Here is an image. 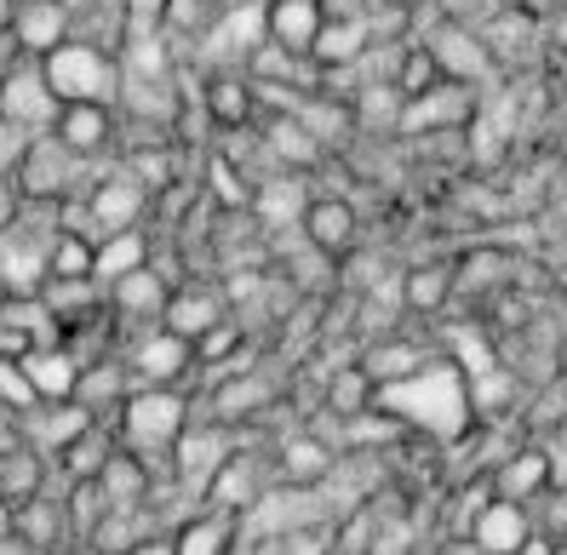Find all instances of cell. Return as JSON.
Segmentation results:
<instances>
[{"label":"cell","mask_w":567,"mask_h":555,"mask_svg":"<svg viewBox=\"0 0 567 555\" xmlns=\"http://www.w3.org/2000/svg\"><path fill=\"white\" fill-rule=\"evenodd\" d=\"M104 299H110V315L126 321V326H161L166 315V299H173V281H166L161 270H132L121 275L115 286H104Z\"/></svg>","instance_id":"5bb4252c"},{"label":"cell","mask_w":567,"mask_h":555,"mask_svg":"<svg viewBox=\"0 0 567 555\" xmlns=\"http://www.w3.org/2000/svg\"><path fill=\"white\" fill-rule=\"evenodd\" d=\"M132 555H173V538H150V544H138Z\"/></svg>","instance_id":"7dc6e473"},{"label":"cell","mask_w":567,"mask_h":555,"mask_svg":"<svg viewBox=\"0 0 567 555\" xmlns=\"http://www.w3.org/2000/svg\"><path fill=\"white\" fill-rule=\"evenodd\" d=\"M47 86L58 92V104H115L121 97V57L97 41L70 35L41 57Z\"/></svg>","instance_id":"7a4b0ae2"},{"label":"cell","mask_w":567,"mask_h":555,"mask_svg":"<svg viewBox=\"0 0 567 555\" xmlns=\"http://www.w3.org/2000/svg\"><path fill=\"white\" fill-rule=\"evenodd\" d=\"M0 555H35V549H29V544L12 533V538H0Z\"/></svg>","instance_id":"c3c4849f"},{"label":"cell","mask_w":567,"mask_h":555,"mask_svg":"<svg viewBox=\"0 0 567 555\" xmlns=\"http://www.w3.org/2000/svg\"><path fill=\"white\" fill-rule=\"evenodd\" d=\"M350 109H355V133H402L408 97L395 86H355Z\"/></svg>","instance_id":"836d02e7"},{"label":"cell","mask_w":567,"mask_h":555,"mask_svg":"<svg viewBox=\"0 0 567 555\" xmlns=\"http://www.w3.org/2000/svg\"><path fill=\"white\" fill-rule=\"evenodd\" d=\"M556 373H561V378H567V338H561V344H556Z\"/></svg>","instance_id":"816d5d0a"},{"label":"cell","mask_w":567,"mask_h":555,"mask_svg":"<svg viewBox=\"0 0 567 555\" xmlns=\"http://www.w3.org/2000/svg\"><path fill=\"white\" fill-rule=\"evenodd\" d=\"M115 504L104 499V486L97 481H63V515H70V533H75V544H86L92 538V527L104 521Z\"/></svg>","instance_id":"e575fe53"},{"label":"cell","mask_w":567,"mask_h":555,"mask_svg":"<svg viewBox=\"0 0 567 555\" xmlns=\"http://www.w3.org/2000/svg\"><path fill=\"white\" fill-rule=\"evenodd\" d=\"M321 35V7L316 0H264V41H276L292 57H310Z\"/></svg>","instance_id":"603a6c76"},{"label":"cell","mask_w":567,"mask_h":555,"mask_svg":"<svg viewBox=\"0 0 567 555\" xmlns=\"http://www.w3.org/2000/svg\"><path fill=\"white\" fill-rule=\"evenodd\" d=\"M224 315H229L224 286H213V281H184L173 299H166L161 326H166V333H178V338H189V344H202Z\"/></svg>","instance_id":"4fadbf2b"},{"label":"cell","mask_w":567,"mask_h":555,"mask_svg":"<svg viewBox=\"0 0 567 555\" xmlns=\"http://www.w3.org/2000/svg\"><path fill=\"white\" fill-rule=\"evenodd\" d=\"M464 538H476L487 555H511L516 544L533 538V515H527V504L487 499V504L476 510V521H471V533H464Z\"/></svg>","instance_id":"4316f807"},{"label":"cell","mask_w":567,"mask_h":555,"mask_svg":"<svg viewBox=\"0 0 567 555\" xmlns=\"http://www.w3.org/2000/svg\"><path fill=\"white\" fill-rule=\"evenodd\" d=\"M476 86H458V81H442L436 92H424V97H413L408 104V115H402V133H464L471 126V109H476V97H471Z\"/></svg>","instance_id":"e0dca14e"},{"label":"cell","mask_w":567,"mask_h":555,"mask_svg":"<svg viewBox=\"0 0 567 555\" xmlns=\"http://www.w3.org/2000/svg\"><path fill=\"white\" fill-rule=\"evenodd\" d=\"M527 515H533V533H545V538H556V544H567V486H545L539 499L527 504Z\"/></svg>","instance_id":"f35d334b"},{"label":"cell","mask_w":567,"mask_h":555,"mask_svg":"<svg viewBox=\"0 0 567 555\" xmlns=\"http://www.w3.org/2000/svg\"><path fill=\"white\" fill-rule=\"evenodd\" d=\"M236 544H241V521L207 504L173 533V555H236Z\"/></svg>","instance_id":"83f0119b"},{"label":"cell","mask_w":567,"mask_h":555,"mask_svg":"<svg viewBox=\"0 0 567 555\" xmlns=\"http://www.w3.org/2000/svg\"><path fill=\"white\" fill-rule=\"evenodd\" d=\"M81 172H86V160H81V155H70L52 133H35L12 178H18V195H23V201L52 207V201H63V195H75V189H81Z\"/></svg>","instance_id":"8992f818"},{"label":"cell","mask_w":567,"mask_h":555,"mask_svg":"<svg viewBox=\"0 0 567 555\" xmlns=\"http://www.w3.org/2000/svg\"><path fill=\"white\" fill-rule=\"evenodd\" d=\"M23 378H29V389H35L41 401H75V384H81V362L63 344H35L23 355Z\"/></svg>","instance_id":"d4e9b609"},{"label":"cell","mask_w":567,"mask_h":555,"mask_svg":"<svg viewBox=\"0 0 567 555\" xmlns=\"http://www.w3.org/2000/svg\"><path fill=\"white\" fill-rule=\"evenodd\" d=\"M12 533L29 544V549H70L75 533H70V515H63V481L47 486L41 499H29V504H12Z\"/></svg>","instance_id":"44dd1931"},{"label":"cell","mask_w":567,"mask_h":555,"mask_svg":"<svg viewBox=\"0 0 567 555\" xmlns=\"http://www.w3.org/2000/svg\"><path fill=\"white\" fill-rule=\"evenodd\" d=\"M47 133L81 160H110L121 144V109L115 104H63Z\"/></svg>","instance_id":"ba28073f"},{"label":"cell","mask_w":567,"mask_h":555,"mask_svg":"<svg viewBox=\"0 0 567 555\" xmlns=\"http://www.w3.org/2000/svg\"><path fill=\"white\" fill-rule=\"evenodd\" d=\"M539 29H545V46H561L567 52V7H550Z\"/></svg>","instance_id":"7bdbcfd3"},{"label":"cell","mask_w":567,"mask_h":555,"mask_svg":"<svg viewBox=\"0 0 567 555\" xmlns=\"http://www.w3.org/2000/svg\"><path fill=\"white\" fill-rule=\"evenodd\" d=\"M556 555H567V544H561V549H556Z\"/></svg>","instance_id":"11a10c76"},{"label":"cell","mask_w":567,"mask_h":555,"mask_svg":"<svg viewBox=\"0 0 567 555\" xmlns=\"http://www.w3.org/2000/svg\"><path fill=\"white\" fill-rule=\"evenodd\" d=\"M132 389H138V384H132V373H126V362H121V349H110V355H97V362L81 367L75 401H81L92 418H110V423H115V412L126 407Z\"/></svg>","instance_id":"ffe728a7"},{"label":"cell","mask_w":567,"mask_h":555,"mask_svg":"<svg viewBox=\"0 0 567 555\" xmlns=\"http://www.w3.org/2000/svg\"><path fill=\"white\" fill-rule=\"evenodd\" d=\"M86 423H92V412L81 401H41V407L18 412V436H23V447H35V452H47V459H58V452L70 447Z\"/></svg>","instance_id":"2e32d148"},{"label":"cell","mask_w":567,"mask_h":555,"mask_svg":"<svg viewBox=\"0 0 567 555\" xmlns=\"http://www.w3.org/2000/svg\"><path fill=\"white\" fill-rule=\"evenodd\" d=\"M121 362H126V373H132L138 389H178L195 373V344L166 333V326H138L132 344L121 349Z\"/></svg>","instance_id":"277c9868"},{"label":"cell","mask_w":567,"mask_h":555,"mask_svg":"<svg viewBox=\"0 0 567 555\" xmlns=\"http://www.w3.org/2000/svg\"><path fill=\"white\" fill-rule=\"evenodd\" d=\"M75 35V12L70 0H23L18 23H12V41L23 46V57H47L52 46H63Z\"/></svg>","instance_id":"d6986e66"},{"label":"cell","mask_w":567,"mask_h":555,"mask_svg":"<svg viewBox=\"0 0 567 555\" xmlns=\"http://www.w3.org/2000/svg\"><path fill=\"white\" fill-rule=\"evenodd\" d=\"M115 447H121L115 423H110V418H92L86 430L52 459V475H58V481H97V470L110 464V452H115Z\"/></svg>","instance_id":"cb8c5ba5"},{"label":"cell","mask_w":567,"mask_h":555,"mask_svg":"<svg viewBox=\"0 0 567 555\" xmlns=\"http://www.w3.org/2000/svg\"><path fill=\"white\" fill-rule=\"evenodd\" d=\"M419 46H430V57L442 63V75L458 81V86H487L498 75V63H493V52L482 41V29H471V23H447V18L430 12V29L419 35Z\"/></svg>","instance_id":"5b68a950"},{"label":"cell","mask_w":567,"mask_h":555,"mask_svg":"<svg viewBox=\"0 0 567 555\" xmlns=\"http://www.w3.org/2000/svg\"><path fill=\"white\" fill-rule=\"evenodd\" d=\"M92 241H81V235H52V247H47V281H92Z\"/></svg>","instance_id":"8d00e7d4"},{"label":"cell","mask_w":567,"mask_h":555,"mask_svg":"<svg viewBox=\"0 0 567 555\" xmlns=\"http://www.w3.org/2000/svg\"><path fill=\"white\" fill-rule=\"evenodd\" d=\"M430 555H487V549H482L476 538H442V544L430 549Z\"/></svg>","instance_id":"ee69618b"},{"label":"cell","mask_w":567,"mask_h":555,"mask_svg":"<svg viewBox=\"0 0 567 555\" xmlns=\"http://www.w3.org/2000/svg\"><path fill=\"white\" fill-rule=\"evenodd\" d=\"M556 549H561L556 538H545V533H533V538H527V544H516L511 555H556Z\"/></svg>","instance_id":"f6af8a7d"},{"label":"cell","mask_w":567,"mask_h":555,"mask_svg":"<svg viewBox=\"0 0 567 555\" xmlns=\"http://www.w3.org/2000/svg\"><path fill=\"white\" fill-rule=\"evenodd\" d=\"M150 264V235L144 230H121V235H104L92 252V281L97 286H115L121 275L144 270Z\"/></svg>","instance_id":"d6a6232c"},{"label":"cell","mask_w":567,"mask_h":555,"mask_svg":"<svg viewBox=\"0 0 567 555\" xmlns=\"http://www.w3.org/2000/svg\"><path fill=\"white\" fill-rule=\"evenodd\" d=\"M202 109H207V121H213V133H224V126H252L258 97H252L247 70H207V81H202Z\"/></svg>","instance_id":"7402d4cb"},{"label":"cell","mask_w":567,"mask_h":555,"mask_svg":"<svg viewBox=\"0 0 567 555\" xmlns=\"http://www.w3.org/2000/svg\"><path fill=\"white\" fill-rule=\"evenodd\" d=\"M207 189L224 212H247L252 207V178L241 167H229L224 155H207Z\"/></svg>","instance_id":"74e56055"},{"label":"cell","mask_w":567,"mask_h":555,"mask_svg":"<svg viewBox=\"0 0 567 555\" xmlns=\"http://www.w3.org/2000/svg\"><path fill=\"white\" fill-rule=\"evenodd\" d=\"M310 195H316V189L298 178V172H276V178H258L247 212L264 223V235H281V230H298V218H305Z\"/></svg>","instance_id":"ac0fdd59"},{"label":"cell","mask_w":567,"mask_h":555,"mask_svg":"<svg viewBox=\"0 0 567 555\" xmlns=\"http://www.w3.org/2000/svg\"><path fill=\"white\" fill-rule=\"evenodd\" d=\"M97 486H104V499H110L115 510H138V504L155 493V470L138 459V452L115 447V452H110V464L97 470Z\"/></svg>","instance_id":"f546056e"},{"label":"cell","mask_w":567,"mask_h":555,"mask_svg":"<svg viewBox=\"0 0 567 555\" xmlns=\"http://www.w3.org/2000/svg\"><path fill=\"white\" fill-rule=\"evenodd\" d=\"M430 362H436V349L430 344H413L402 326L395 333H384V338H373V344H361L355 349V367L373 378L379 389H395V384H408V378H419Z\"/></svg>","instance_id":"8fae6325"},{"label":"cell","mask_w":567,"mask_h":555,"mask_svg":"<svg viewBox=\"0 0 567 555\" xmlns=\"http://www.w3.org/2000/svg\"><path fill=\"white\" fill-rule=\"evenodd\" d=\"M487 486H493V499H505V504H533L550 486V459H545V447L539 441H522L511 447L505 459H498L487 470Z\"/></svg>","instance_id":"9a60e30c"},{"label":"cell","mask_w":567,"mask_h":555,"mask_svg":"<svg viewBox=\"0 0 567 555\" xmlns=\"http://www.w3.org/2000/svg\"><path fill=\"white\" fill-rule=\"evenodd\" d=\"M18 7H23V0H0V35H12V23H18Z\"/></svg>","instance_id":"bcb514c9"},{"label":"cell","mask_w":567,"mask_h":555,"mask_svg":"<svg viewBox=\"0 0 567 555\" xmlns=\"http://www.w3.org/2000/svg\"><path fill=\"white\" fill-rule=\"evenodd\" d=\"M270 459H276V481L281 486H321L327 470L339 464V447H332L321 430H310V423H298V430L270 441Z\"/></svg>","instance_id":"9c48e42d"},{"label":"cell","mask_w":567,"mask_h":555,"mask_svg":"<svg viewBox=\"0 0 567 555\" xmlns=\"http://www.w3.org/2000/svg\"><path fill=\"white\" fill-rule=\"evenodd\" d=\"M189 396L184 389H132L126 407L115 412V436L126 452H138V459L155 470V481H173V447L178 436L189 430Z\"/></svg>","instance_id":"6da1fadb"},{"label":"cell","mask_w":567,"mask_h":555,"mask_svg":"<svg viewBox=\"0 0 567 555\" xmlns=\"http://www.w3.org/2000/svg\"><path fill=\"white\" fill-rule=\"evenodd\" d=\"M373 407H379V384L367 378L355 362H339V367L321 373V412H327V418L350 423V418L373 412Z\"/></svg>","instance_id":"484cf974"},{"label":"cell","mask_w":567,"mask_h":555,"mask_svg":"<svg viewBox=\"0 0 567 555\" xmlns=\"http://www.w3.org/2000/svg\"><path fill=\"white\" fill-rule=\"evenodd\" d=\"M35 555H70V549H35Z\"/></svg>","instance_id":"db71d44e"},{"label":"cell","mask_w":567,"mask_h":555,"mask_svg":"<svg viewBox=\"0 0 567 555\" xmlns=\"http://www.w3.org/2000/svg\"><path fill=\"white\" fill-rule=\"evenodd\" d=\"M23 212V195H18V178L12 172H0V230Z\"/></svg>","instance_id":"b9f144b4"},{"label":"cell","mask_w":567,"mask_h":555,"mask_svg":"<svg viewBox=\"0 0 567 555\" xmlns=\"http://www.w3.org/2000/svg\"><path fill=\"white\" fill-rule=\"evenodd\" d=\"M379 7H402V12H419L424 0H379Z\"/></svg>","instance_id":"f907efd6"},{"label":"cell","mask_w":567,"mask_h":555,"mask_svg":"<svg viewBox=\"0 0 567 555\" xmlns=\"http://www.w3.org/2000/svg\"><path fill=\"white\" fill-rule=\"evenodd\" d=\"M453 304V270L447 264H408L402 270V315H442Z\"/></svg>","instance_id":"1f68e13d"},{"label":"cell","mask_w":567,"mask_h":555,"mask_svg":"<svg viewBox=\"0 0 567 555\" xmlns=\"http://www.w3.org/2000/svg\"><path fill=\"white\" fill-rule=\"evenodd\" d=\"M321 7V23H367L373 0H316Z\"/></svg>","instance_id":"60d3db41"},{"label":"cell","mask_w":567,"mask_h":555,"mask_svg":"<svg viewBox=\"0 0 567 555\" xmlns=\"http://www.w3.org/2000/svg\"><path fill=\"white\" fill-rule=\"evenodd\" d=\"M298 235L339 264V258H350V252L361 247V218H355V207L344 201V195H321V189H316L310 207H305V218H298Z\"/></svg>","instance_id":"30bf717a"},{"label":"cell","mask_w":567,"mask_h":555,"mask_svg":"<svg viewBox=\"0 0 567 555\" xmlns=\"http://www.w3.org/2000/svg\"><path fill=\"white\" fill-rule=\"evenodd\" d=\"M12 515H18V510H12L7 499H0V538H12Z\"/></svg>","instance_id":"681fc988"},{"label":"cell","mask_w":567,"mask_h":555,"mask_svg":"<svg viewBox=\"0 0 567 555\" xmlns=\"http://www.w3.org/2000/svg\"><path fill=\"white\" fill-rule=\"evenodd\" d=\"M58 92L47 86V70L41 57H18L7 75H0V121L23 126V133H47L58 121Z\"/></svg>","instance_id":"52a82bcc"},{"label":"cell","mask_w":567,"mask_h":555,"mask_svg":"<svg viewBox=\"0 0 567 555\" xmlns=\"http://www.w3.org/2000/svg\"><path fill=\"white\" fill-rule=\"evenodd\" d=\"M447 75H442V63L436 57H430V46H419V41H408L402 46V63H395V92H402L408 97V104H413V97H424V92H436Z\"/></svg>","instance_id":"d590c367"},{"label":"cell","mask_w":567,"mask_h":555,"mask_svg":"<svg viewBox=\"0 0 567 555\" xmlns=\"http://www.w3.org/2000/svg\"><path fill=\"white\" fill-rule=\"evenodd\" d=\"M276 459H270V447H247V441H236V452L218 464V475L207 481V493H202V504L207 510H224V515H252L264 499L276 493Z\"/></svg>","instance_id":"3957f363"},{"label":"cell","mask_w":567,"mask_h":555,"mask_svg":"<svg viewBox=\"0 0 567 555\" xmlns=\"http://www.w3.org/2000/svg\"><path fill=\"white\" fill-rule=\"evenodd\" d=\"M70 555H97V549L92 544H70Z\"/></svg>","instance_id":"f5cc1de1"},{"label":"cell","mask_w":567,"mask_h":555,"mask_svg":"<svg viewBox=\"0 0 567 555\" xmlns=\"http://www.w3.org/2000/svg\"><path fill=\"white\" fill-rule=\"evenodd\" d=\"M29 407H41V396L29 389V378H23V367L18 362H0V412H29Z\"/></svg>","instance_id":"ab89813d"},{"label":"cell","mask_w":567,"mask_h":555,"mask_svg":"<svg viewBox=\"0 0 567 555\" xmlns=\"http://www.w3.org/2000/svg\"><path fill=\"white\" fill-rule=\"evenodd\" d=\"M47 481H58L47 452L23 447V441L0 452V499H7V504H29V499H41V493H47Z\"/></svg>","instance_id":"f1b7e54d"},{"label":"cell","mask_w":567,"mask_h":555,"mask_svg":"<svg viewBox=\"0 0 567 555\" xmlns=\"http://www.w3.org/2000/svg\"><path fill=\"white\" fill-rule=\"evenodd\" d=\"M92 218H97V241L121 235V230H144L150 218V189L132 178L126 167H115L104 184L92 189Z\"/></svg>","instance_id":"7c38bea8"},{"label":"cell","mask_w":567,"mask_h":555,"mask_svg":"<svg viewBox=\"0 0 567 555\" xmlns=\"http://www.w3.org/2000/svg\"><path fill=\"white\" fill-rule=\"evenodd\" d=\"M150 538H166V533H161V521L138 504V510H110V515L92 527L86 544H92L97 555H132V549L150 544Z\"/></svg>","instance_id":"4dcf8cb0"}]
</instances>
